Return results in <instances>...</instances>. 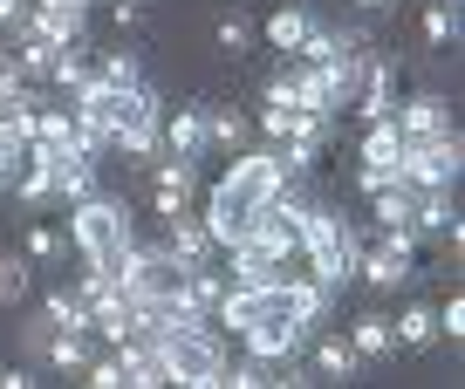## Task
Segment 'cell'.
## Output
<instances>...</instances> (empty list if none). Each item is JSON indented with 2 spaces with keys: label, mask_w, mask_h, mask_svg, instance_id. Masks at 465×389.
I'll return each instance as SVG.
<instances>
[{
  "label": "cell",
  "mask_w": 465,
  "mask_h": 389,
  "mask_svg": "<svg viewBox=\"0 0 465 389\" xmlns=\"http://www.w3.org/2000/svg\"><path fill=\"white\" fill-rule=\"evenodd\" d=\"M281 178H288V164H281V144L267 151H232V171L213 185V205H205V232H213L219 246H232L240 232L253 226V212H261L267 199L281 191Z\"/></svg>",
  "instance_id": "obj_1"
},
{
  "label": "cell",
  "mask_w": 465,
  "mask_h": 389,
  "mask_svg": "<svg viewBox=\"0 0 465 389\" xmlns=\"http://www.w3.org/2000/svg\"><path fill=\"white\" fill-rule=\"evenodd\" d=\"M151 342H158L164 375H172V383H185V389H226V348H219V335L205 328V321L172 315Z\"/></svg>",
  "instance_id": "obj_2"
},
{
  "label": "cell",
  "mask_w": 465,
  "mask_h": 389,
  "mask_svg": "<svg viewBox=\"0 0 465 389\" xmlns=\"http://www.w3.org/2000/svg\"><path fill=\"white\" fill-rule=\"evenodd\" d=\"M302 253H308V267H315V280L329 294H342L349 280H356V253H363V239H356V226H349L335 205H308V219H302Z\"/></svg>",
  "instance_id": "obj_3"
},
{
  "label": "cell",
  "mask_w": 465,
  "mask_h": 389,
  "mask_svg": "<svg viewBox=\"0 0 465 389\" xmlns=\"http://www.w3.org/2000/svg\"><path fill=\"white\" fill-rule=\"evenodd\" d=\"M131 239H137V226H131V205H124V199L89 191V199L69 205V246H75L83 259H116Z\"/></svg>",
  "instance_id": "obj_4"
},
{
  "label": "cell",
  "mask_w": 465,
  "mask_h": 389,
  "mask_svg": "<svg viewBox=\"0 0 465 389\" xmlns=\"http://www.w3.org/2000/svg\"><path fill=\"white\" fill-rule=\"evenodd\" d=\"M158 123H164V102H158V89L151 83H131V89H116V102H110V151H124L131 164H151L158 158Z\"/></svg>",
  "instance_id": "obj_5"
},
{
  "label": "cell",
  "mask_w": 465,
  "mask_h": 389,
  "mask_svg": "<svg viewBox=\"0 0 465 389\" xmlns=\"http://www.w3.org/2000/svg\"><path fill=\"white\" fill-rule=\"evenodd\" d=\"M397 171H404V185H411V191H431V185H459V171H465V144H459V130L404 144Z\"/></svg>",
  "instance_id": "obj_6"
},
{
  "label": "cell",
  "mask_w": 465,
  "mask_h": 389,
  "mask_svg": "<svg viewBox=\"0 0 465 389\" xmlns=\"http://www.w3.org/2000/svg\"><path fill=\"white\" fill-rule=\"evenodd\" d=\"M192 199H199V164L192 158H151V212L158 219H178L192 212Z\"/></svg>",
  "instance_id": "obj_7"
},
{
  "label": "cell",
  "mask_w": 465,
  "mask_h": 389,
  "mask_svg": "<svg viewBox=\"0 0 465 389\" xmlns=\"http://www.w3.org/2000/svg\"><path fill=\"white\" fill-rule=\"evenodd\" d=\"M308 375H315V383H356V375H363V355H356V348H349V335H308Z\"/></svg>",
  "instance_id": "obj_8"
},
{
  "label": "cell",
  "mask_w": 465,
  "mask_h": 389,
  "mask_svg": "<svg viewBox=\"0 0 465 389\" xmlns=\"http://www.w3.org/2000/svg\"><path fill=\"white\" fill-rule=\"evenodd\" d=\"M164 253L178 267H205V259H219V239L205 232L199 212H178V219H164Z\"/></svg>",
  "instance_id": "obj_9"
},
{
  "label": "cell",
  "mask_w": 465,
  "mask_h": 389,
  "mask_svg": "<svg viewBox=\"0 0 465 389\" xmlns=\"http://www.w3.org/2000/svg\"><path fill=\"white\" fill-rule=\"evenodd\" d=\"M391 123H397L404 144H418V137H445V130H451V102L445 96H411V102L391 110Z\"/></svg>",
  "instance_id": "obj_10"
},
{
  "label": "cell",
  "mask_w": 465,
  "mask_h": 389,
  "mask_svg": "<svg viewBox=\"0 0 465 389\" xmlns=\"http://www.w3.org/2000/svg\"><path fill=\"white\" fill-rule=\"evenodd\" d=\"M219 253L232 259V287H274V280H288V259L261 253L253 239H232V246H219Z\"/></svg>",
  "instance_id": "obj_11"
},
{
  "label": "cell",
  "mask_w": 465,
  "mask_h": 389,
  "mask_svg": "<svg viewBox=\"0 0 465 389\" xmlns=\"http://www.w3.org/2000/svg\"><path fill=\"white\" fill-rule=\"evenodd\" d=\"M116 362H124V389H158V383H172L151 335H124V342H116Z\"/></svg>",
  "instance_id": "obj_12"
},
{
  "label": "cell",
  "mask_w": 465,
  "mask_h": 389,
  "mask_svg": "<svg viewBox=\"0 0 465 389\" xmlns=\"http://www.w3.org/2000/svg\"><path fill=\"white\" fill-rule=\"evenodd\" d=\"M349 102V89L335 83V69L329 62H302V69H294V110H342Z\"/></svg>",
  "instance_id": "obj_13"
},
{
  "label": "cell",
  "mask_w": 465,
  "mask_h": 389,
  "mask_svg": "<svg viewBox=\"0 0 465 389\" xmlns=\"http://www.w3.org/2000/svg\"><path fill=\"white\" fill-rule=\"evenodd\" d=\"M302 348H308V328L294 315H274V321H253V328H247V355L288 362V355H302Z\"/></svg>",
  "instance_id": "obj_14"
},
{
  "label": "cell",
  "mask_w": 465,
  "mask_h": 389,
  "mask_svg": "<svg viewBox=\"0 0 465 389\" xmlns=\"http://www.w3.org/2000/svg\"><path fill=\"white\" fill-rule=\"evenodd\" d=\"M281 294H288V315H294V321H302V328H308V335H315V328H322V321H329V307H335V294H329V287H322V280H315V274H308V280H294V274H288V280H281Z\"/></svg>",
  "instance_id": "obj_15"
},
{
  "label": "cell",
  "mask_w": 465,
  "mask_h": 389,
  "mask_svg": "<svg viewBox=\"0 0 465 389\" xmlns=\"http://www.w3.org/2000/svg\"><path fill=\"white\" fill-rule=\"evenodd\" d=\"M158 137L178 151V158H192V164H199V158H205V110H199V102H178V116H164V123H158Z\"/></svg>",
  "instance_id": "obj_16"
},
{
  "label": "cell",
  "mask_w": 465,
  "mask_h": 389,
  "mask_svg": "<svg viewBox=\"0 0 465 389\" xmlns=\"http://www.w3.org/2000/svg\"><path fill=\"white\" fill-rule=\"evenodd\" d=\"M349 348L363 355V369H370V362H391V355H397L391 315H377V307H370V315H356V321H349Z\"/></svg>",
  "instance_id": "obj_17"
},
{
  "label": "cell",
  "mask_w": 465,
  "mask_h": 389,
  "mask_svg": "<svg viewBox=\"0 0 465 389\" xmlns=\"http://www.w3.org/2000/svg\"><path fill=\"white\" fill-rule=\"evenodd\" d=\"M42 315L55 321V328H69V335H96V315H89V301H83L75 287H48Z\"/></svg>",
  "instance_id": "obj_18"
},
{
  "label": "cell",
  "mask_w": 465,
  "mask_h": 389,
  "mask_svg": "<svg viewBox=\"0 0 465 389\" xmlns=\"http://www.w3.org/2000/svg\"><path fill=\"white\" fill-rule=\"evenodd\" d=\"M96 191V158H83V151H69V158H55V199L75 205Z\"/></svg>",
  "instance_id": "obj_19"
},
{
  "label": "cell",
  "mask_w": 465,
  "mask_h": 389,
  "mask_svg": "<svg viewBox=\"0 0 465 389\" xmlns=\"http://www.w3.org/2000/svg\"><path fill=\"white\" fill-rule=\"evenodd\" d=\"M459 42H465L459 0H431V7H424V48H438V55H445V48H459Z\"/></svg>",
  "instance_id": "obj_20"
},
{
  "label": "cell",
  "mask_w": 465,
  "mask_h": 389,
  "mask_svg": "<svg viewBox=\"0 0 465 389\" xmlns=\"http://www.w3.org/2000/svg\"><path fill=\"white\" fill-rule=\"evenodd\" d=\"M356 158H363V164H397V158H404V137H397L391 116L363 123V144H356Z\"/></svg>",
  "instance_id": "obj_21"
},
{
  "label": "cell",
  "mask_w": 465,
  "mask_h": 389,
  "mask_svg": "<svg viewBox=\"0 0 465 389\" xmlns=\"http://www.w3.org/2000/svg\"><path fill=\"white\" fill-rule=\"evenodd\" d=\"M391 335H397V348H431V342H438V315H431L424 301H411L404 315L391 321Z\"/></svg>",
  "instance_id": "obj_22"
},
{
  "label": "cell",
  "mask_w": 465,
  "mask_h": 389,
  "mask_svg": "<svg viewBox=\"0 0 465 389\" xmlns=\"http://www.w3.org/2000/svg\"><path fill=\"white\" fill-rule=\"evenodd\" d=\"M42 362H48V369H62V375H83V362H89V335L55 328V335H48V348H42Z\"/></svg>",
  "instance_id": "obj_23"
},
{
  "label": "cell",
  "mask_w": 465,
  "mask_h": 389,
  "mask_svg": "<svg viewBox=\"0 0 465 389\" xmlns=\"http://www.w3.org/2000/svg\"><path fill=\"white\" fill-rule=\"evenodd\" d=\"M35 287V259L28 253H0V307H21Z\"/></svg>",
  "instance_id": "obj_24"
},
{
  "label": "cell",
  "mask_w": 465,
  "mask_h": 389,
  "mask_svg": "<svg viewBox=\"0 0 465 389\" xmlns=\"http://www.w3.org/2000/svg\"><path fill=\"white\" fill-rule=\"evenodd\" d=\"M205 151H247V116L240 110H205Z\"/></svg>",
  "instance_id": "obj_25"
},
{
  "label": "cell",
  "mask_w": 465,
  "mask_h": 389,
  "mask_svg": "<svg viewBox=\"0 0 465 389\" xmlns=\"http://www.w3.org/2000/svg\"><path fill=\"white\" fill-rule=\"evenodd\" d=\"M308 7H281V15H267V48H281V55H294L302 48V34H308Z\"/></svg>",
  "instance_id": "obj_26"
},
{
  "label": "cell",
  "mask_w": 465,
  "mask_h": 389,
  "mask_svg": "<svg viewBox=\"0 0 465 389\" xmlns=\"http://www.w3.org/2000/svg\"><path fill=\"white\" fill-rule=\"evenodd\" d=\"M411 205H418V191L411 185H391L370 199V212H377V226H411Z\"/></svg>",
  "instance_id": "obj_27"
},
{
  "label": "cell",
  "mask_w": 465,
  "mask_h": 389,
  "mask_svg": "<svg viewBox=\"0 0 465 389\" xmlns=\"http://www.w3.org/2000/svg\"><path fill=\"white\" fill-rule=\"evenodd\" d=\"M96 75H103L110 89H131V83H144V62H137V48H110Z\"/></svg>",
  "instance_id": "obj_28"
},
{
  "label": "cell",
  "mask_w": 465,
  "mask_h": 389,
  "mask_svg": "<svg viewBox=\"0 0 465 389\" xmlns=\"http://www.w3.org/2000/svg\"><path fill=\"white\" fill-rule=\"evenodd\" d=\"M28 259H35V267L69 259V232H62V226H35V232H28Z\"/></svg>",
  "instance_id": "obj_29"
},
{
  "label": "cell",
  "mask_w": 465,
  "mask_h": 389,
  "mask_svg": "<svg viewBox=\"0 0 465 389\" xmlns=\"http://www.w3.org/2000/svg\"><path fill=\"white\" fill-rule=\"evenodd\" d=\"M48 75H55L62 89H75V83H83V75H89V55H83V42H62V48H55V62H48Z\"/></svg>",
  "instance_id": "obj_30"
},
{
  "label": "cell",
  "mask_w": 465,
  "mask_h": 389,
  "mask_svg": "<svg viewBox=\"0 0 465 389\" xmlns=\"http://www.w3.org/2000/svg\"><path fill=\"white\" fill-rule=\"evenodd\" d=\"M83 383H89V389H124V362H116V348L83 362Z\"/></svg>",
  "instance_id": "obj_31"
},
{
  "label": "cell",
  "mask_w": 465,
  "mask_h": 389,
  "mask_svg": "<svg viewBox=\"0 0 465 389\" xmlns=\"http://www.w3.org/2000/svg\"><path fill=\"white\" fill-rule=\"evenodd\" d=\"M219 48H226V55H247V48H253V21L226 15V21H219Z\"/></svg>",
  "instance_id": "obj_32"
},
{
  "label": "cell",
  "mask_w": 465,
  "mask_h": 389,
  "mask_svg": "<svg viewBox=\"0 0 465 389\" xmlns=\"http://www.w3.org/2000/svg\"><path fill=\"white\" fill-rule=\"evenodd\" d=\"M391 185H404L397 164H363V171H356V191H363V199H377V191H391Z\"/></svg>",
  "instance_id": "obj_33"
},
{
  "label": "cell",
  "mask_w": 465,
  "mask_h": 389,
  "mask_svg": "<svg viewBox=\"0 0 465 389\" xmlns=\"http://www.w3.org/2000/svg\"><path fill=\"white\" fill-rule=\"evenodd\" d=\"M302 62H329L335 55V28H322V21H308V34H302V48H294Z\"/></svg>",
  "instance_id": "obj_34"
},
{
  "label": "cell",
  "mask_w": 465,
  "mask_h": 389,
  "mask_svg": "<svg viewBox=\"0 0 465 389\" xmlns=\"http://www.w3.org/2000/svg\"><path fill=\"white\" fill-rule=\"evenodd\" d=\"M431 315H438V335H451V348H459V342H465V301L451 294V301H445V307H431Z\"/></svg>",
  "instance_id": "obj_35"
},
{
  "label": "cell",
  "mask_w": 465,
  "mask_h": 389,
  "mask_svg": "<svg viewBox=\"0 0 465 389\" xmlns=\"http://www.w3.org/2000/svg\"><path fill=\"white\" fill-rule=\"evenodd\" d=\"M21 89H28V75H21V62L7 55V48H0V110H7V102H15Z\"/></svg>",
  "instance_id": "obj_36"
},
{
  "label": "cell",
  "mask_w": 465,
  "mask_h": 389,
  "mask_svg": "<svg viewBox=\"0 0 465 389\" xmlns=\"http://www.w3.org/2000/svg\"><path fill=\"white\" fill-rule=\"evenodd\" d=\"M48 335H55V321L48 315H35L28 328H21V342H28V362H42V348H48Z\"/></svg>",
  "instance_id": "obj_37"
},
{
  "label": "cell",
  "mask_w": 465,
  "mask_h": 389,
  "mask_svg": "<svg viewBox=\"0 0 465 389\" xmlns=\"http://www.w3.org/2000/svg\"><path fill=\"white\" fill-rule=\"evenodd\" d=\"M21 21H28V0H0V34H21Z\"/></svg>",
  "instance_id": "obj_38"
},
{
  "label": "cell",
  "mask_w": 465,
  "mask_h": 389,
  "mask_svg": "<svg viewBox=\"0 0 465 389\" xmlns=\"http://www.w3.org/2000/svg\"><path fill=\"white\" fill-rule=\"evenodd\" d=\"M110 15H116V28H137V21H144V0H110Z\"/></svg>",
  "instance_id": "obj_39"
},
{
  "label": "cell",
  "mask_w": 465,
  "mask_h": 389,
  "mask_svg": "<svg viewBox=\"0 0 465 389\" xmlns=\"http://www.w3.org/2000/svg\"><path fill=\"white\" fill-rule=\"evenodd\" d=\"M28 383H35L28 369H0V389H28Z\"/></svg>",
  "instance_id": "obj_40"
},
{
  "label": "cell",
  "mask_w": 465,
  "mask_h": 389,
  "mask_svg": "<svg viewBox=\"0 0 465 389\" xmlns=\"http://www.w3.org/2000/svg\"><path fill=\"white\" fill-rule=\"evenodd\" d=\"M356 7H363L370 21H383V15H391V7H397V0H356Z\"/></svg>",
  "instance_id": "obj_41"
},
{
  "label": "cell",
  "mask_w": 465,
  "mask_h": 389,
  "mask_svg": "<svg viewBox=\"0 0 465 389\" xmlns=\"http://www.w3.org/2000/svg\"><path fill=\"white\" fill-rule=\"evenodd\" d=\"M0 199H7V185H0Z\"/></svg>",
  "instance_id": "obj_42"
}]
</instances>
